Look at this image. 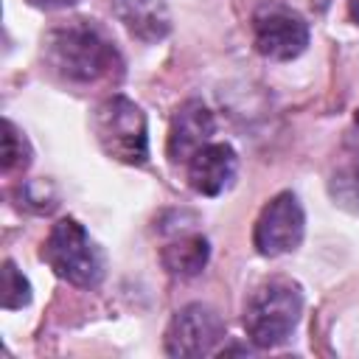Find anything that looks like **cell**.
Instances as JSON below:
<instances>
[{"instance_id": "obj_1", "label": "cell", "mask_w": 359, "mask_h": 359, "mask_svg": "<svg viewBox=\"0 0 359 359\" xmlns=\"http://www.w3.org/2000/svg\"><path fill=\"white\" fill-rule=\"evenodd\" d=\"M42 59L50 73L70 84H95L121 73L115 42L93 20H67L53 25L42 39Z\"/></svg>"}, {"instance_id": "obj_2", "label": "cell", "mask_w": 359, "mask_h": 359, "mask_svg": "<svg viewBox=\"0 0 359 359\" xmlns=\"http://www.w3.org/2000/svg\"><path fill=\"white\" fill-rule=\"evenodd\" d=\"M303 314V292L289 278H266L244 306V328L252 345L275 348L289 339Z\"/></svg>"}, {"instance_id": "obj_3", "label": "cell", "mask_w": 359, "mask_h": 359, "mask_svg": "<svg viewBox=\"0 0 359 359\" xmlns=\"http://www.w3.org/2000/svg\"><path fill=\"white\" fill-rule=\"evenodd\" d=\"M39 255L62 280L73 286L93 289L104 278V255L76 219H59L50 227Z\"/></svg>"}, {"instance_id": "obj_4", "label": "cell", "mask_w": 359, "mask_h": 359, "mask_svg": "<svg viewBox=\"0 0 359 359\" xmlns=\"http://www.w3.org/2000/svg\"><path fill=\"white\" fill-rule=\"evenodd\" d=\"M93 132L107 157L126 163V165L146 163V157H149L146 115L126 95H109L107 101H101L95 107Z\"/></svg>"}, {"instance_id": "obj_5", "label": "cell", "mask_w": 359, "mask_h": 359, "mask_svg": "<svg viewBox=\"0 0 359 359\" xmlns=\"http://www.w3.org/2000/svg\"><path fill=\"white\" fill-rule=\"evenodd\" d=\"M252 42L266 59H297L309 45V22L292 6L280 0H264L252 11Z\"/></svg>"}, {"instance_id": "obj_6", "label": "cell", "mask_w": 359, "mask_h": 359, "mask_svg": "<svg viewBox=\"0 0 359 359\" xmlns=\"http://www.w3.org/2000/svg\"><path fill=\"white\" fill-rule=\"evenodd\" d=\"M303 230H306V216L297 196L292 191H280L261 208L252 230V244L261 255L278 258L300 247Z\"/></svg>"}, {"instance_id": "obj_7", "label": "cell", "mask_w": 359, "mask_h": 359, "mask_svg": "<svg viewBox=\"0 0 359 359\" xmlns=\"http://www.w3.org/2000/svg\"><path fill=\"white\" fill-rule=\"evenodd\" d=\"M224 339V323L216 314V309L205 306V303H188L182 306L163 337V348L168 356H205L213 353V348Z\"/></svg>"}, {"instance_id": "obj_8", "label": "cell", "mask_w": 359, "mask_h": 359, "mask_svg": "<svg viewBox=\"0 0 359 359\" xmlns=\"http://www.w3.org/2000/svg\"><path fill=\"white\" fill-rule=\"evenodd\" d=\"M216 132V121H213V112L191 98L185 104L177 107L174 118H171V126H168V140H165V154L171 163H188L202 146L210 143Z\"/></svg>"}, {"instance_id": "obj_9", "label": "cell", "mask_w": 359, "mask_h": 359, "mask_svg": "<svg viewBox=\"0 0 359 359\" xmlns=\"http://www.w3.org/2000/svg\"><path fill=\"white\" fill-rule=\"evenodd\" d=\"M188 182L202 196H219L236 177V151L227 143L202 146L188 163Z\"/></svg>"}, {"instance_id": "obj_10", "label": "cell", "mask_w": 359, "mask_h": 359, "mask_svg": "<svg viewBox=\"0 0 359 359\" xmlns=\"http://www.w3.org/2000/svg\"><path fill=\"white\" fill-rule=\"evenodd\" d=\"M112 14L140 42H160L171 31L165 0H112Z\"/></svg>"}, {"instance_id": "obj_11", "label": "cell", "mask_w": 359, "mask_h": 359, "mask_svg": "<svg viewBox=\"0 0 359 359\" xmlns=\"http://www.w3.org/2000/svg\"><path fill=\"white\" fill-rule=\"evenodd\" d=\"M208 258H210L208 238H205V236H196V233L180 236L177 241L165 244L163 252H160L163 266H165L171 275H177V278H194V275H199V272L205 269Z\"/></svg>"}, {"instance_id": "obj_12", "label": "cell", "mask_w": 359, "mask_h": 359, "mask_svg": "<svg viewBox=\"0 0 359 359\" xmlns=\"http://www.w3.org/2000/svg\"><path fill=\"white\" fill-rule=\"evenodd\" d=\"M328 194L337 208L359 216V163H351V165L334 171L328 180Z\"/></svg>"}, {"instance_id": "obj_13", "label": "cell", "mask_w": 359, "mask_h": 359, "mask_svg": "<svg viewBox=\"0 0 359 359\" xmlns=\"http://www.w3.org/2000/svg\"><path fill=\"white\" fill-rule=\"evenodd\" d=\"M31 163V146L25 140V135L11 123L3 121V151H0V165L6 174L11 171H22Z\"/></svg>"}, {"instance_id": "obj_14", "label": "cell", "mask_w": 359, "mask_h": 359, "mask_svg": "<svg viewBox=\"0 0 359 359\" xmlns=\"http://www.w3.org/2000/svg\"><path fill=\"white\" fill-rule=\"evenodd\" d=\"M3 309L14 311L31 303V283L28 278L14 266V261H3Z\"/></svg>"}, {"instance_id": "obj_15", "label": "cell", "mask_w": 359, "mask_h": 359, "mask_svg": "<svg viewBox=\"0 0 359 359\" xmlns=\"http://www.w3.org/2000/svg\"><path fill=\"white\" fill-rule=\"evenodd\" d=\"M28 6H34V8H42V11H56V8H67V6H73L76 0H25Z\"/></svg>"}, {"instance_id": "obj_16", "label": "cell", "mask_w": 359, "mask_h": 359, "mask_svg": "<svg viewBox=\"0 0 359 359\" xmlns=\"http://www.w3.org/2000/svg\"><path fill=\"white\" fill-rule=\"evenodd\" d=\"M348 14H351V20L359 25V0H348Z\"/></svg>"}, {"instance_id": "obj_17", "label": "cell", "mask_w": 359, "mask_h": 359, "mask_svg": "<svg viewBox=\"0 0 359 359\" xmlns=\"http://www.w3.org/2000/svg\"><path fill=\"white\" fill-rule=\"evenodd\" d=\"M356 123H359V109H356Z\"/></svg>"}]
</instances>
